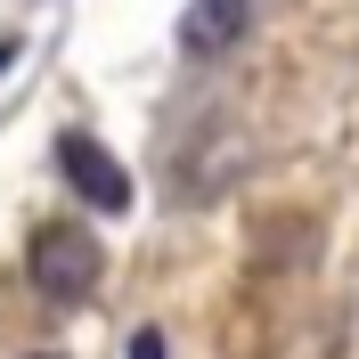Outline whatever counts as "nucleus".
I'll use <instances>...</instances> for the list:
<instances>
[{
    "instance_id": "nucleus-1",
    "label": "nucleus",
    "mask_w": 359,
    "mask_h": 359,
    "mask_svg": "<svg viewBox=\"0 0 359 359\" xmlns=\"http://www.w3.org/2000/svg\"><path fill=\"white\" fill-rule=\"evenodd\" d=\"M25 278H33V294H41V302H90V286H98V237H90V229H74V221L33 229Z\"/></svg>"
},
{
    "instance_id": "nucleus-3",
    "label": "nucleus",
    "mask_w": 359,
    "mask_h": 359,
    "mask_svg": "<svg viewBox=\"0 0 359 359\" xmlns=\"http://www.w3.org/2000/svg\"><path fill=\"white\" fill-rule=\"evenodd\" d=\"M245 25H253V0H196V8L180 17V49H188V57H221Z\"/></svg>"
},
{
    "instance_id": "nucleus-5",
    "label": "nucleus",
    "mask_w": 359,
    "mask_h": 359,
    "mask_svg": "<svg viewBox=\"0 0 359 359\" xmlns=\"http://www.w3.org/2000/svg\"><path fill=\"white\" fill-rule=\"evenodd\" d=\"M33 359H57V351H33Z\"/></svg>"
},
{
    "instance_id": "nucleus-2",
    "label": "nucleus",
    "mask_w": 359,
    "mask_h": 359,
    "mask_svg": "<svg viewBox=\"0 0 359 359\" xmlns=\"http://www.w3.org/2000/svg\"><path fill=\"white\" fill-rule=\"evenodd\" d=\"M57 163H66V180L82 188L90 204H98V212H123V204H131V180H123V163H114L90 131H66V139H57Z\"/></svg>"
},
{
    "instance_id": "nucleus-4",
    "label": "nucleus",
    "mask_w": 359,
    "mask_h": 359,
    "mask_svg": "<svg viewBox=\"0 0 359 359\" xmlns=\"http://www.w3.org/2000/svg\"><path fill=\"white\" fill-rule=\"evenodd\" d=\"M131 359H163V335H131Z\"/></svg>"
}]
</instances>
